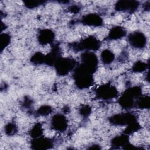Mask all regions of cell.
<instances>
[{"label":"cell","instance_id":"obj_1","mask_svg":"<svg viewBox=\"0 0 150 150\" xmlns=\"http://www.w3.org/2000/svg\"><path fill=\"white\" fill-rule=\"evenodd\" d=\"M93 74L81 64H77L73 71L72 74L76 86L80 90L89 88L94 83Z\"/></svg>","mask_w":150,"mask_h":150},{"label":"cell","instance_id":"obj_2","mask_svg":"<svg viewBox=\"0 0 150 150\" xmlns=\"http://www.w3.org/2000/svg\"><path fill=\"white\" fill-rule=\"evenodd\" d=\"M142 95V89L140 86H134L127 88L118 98L120 105L125 110H128L135 107L137 98Z\"/></svg>","mask_w":150,"mask_h":150},{"label":"cell","instance_id":"obj_3","mask_svg":"<svg viewBox=\"0 0 150 150\" xmlns=\"http://www.w3.org/2000/svg\"><path fill=\"white\" fill-rule=\"evenodd\" d=\"M101 42L94 36H88L79 42L69 44V47L75 52H95L101 47Z\"/></svg>","mask_w":150,"mask_h":150},{"label":"cell","instance_id":"obj_4","mask_svg":"<svg viewBox=\"0 0 150 150\" xmlns=\"http://www.w3.org/2000/svg\"><path fill=\"white\" fill-rule=\"evenodd\" d=\"M77 64V62L74 59L61 56L58 58L53 66L58 76H64L73 71Z\"/></svg>","mask_w":150,"mask_h":150},{"label":"cell","instance_id":"obj_5","mask_svg":"<svg viewBox=\"0 0 150 150\" xmlns=\"http://www.w3.org/2000/svg\"><path fill=\"white\" fill-rule=\"evenodd\" d=\"M96 97L103 101H110L115 98L118 96L117 88L110 83L101 84L95 90Z\"/></svg>","mask_w":150,"mask_h":150},{"label":"cell","instance_id":"obj_6","mask_svg":"<svg viewBox=\"0 0 150 150\" xmlns=\"http://www.w3.org/2000/svg\"><path fill=\"white\" fill-rule=\"evenodd\" d=\"M108 121L112 125L125 126L137 121V118L134 114L127 112L114 114L108 118Z\"/></svg>","mask_w":150,"mask_h":150},{"label":"cell","instance_id":"obj_7","mask_svg":"<svg viewBox=\"0 0 150 150\" xmlns=\"http://www.w3.org/2000/svg\"><path fill=\"white\" fill-rule=\"evenodd\" d=\"M81 64L93 74L98 68V59L93 52H83L80 56Z\"/></svg>","mask_w":150,"mask_h":150},{"label":"cell","instance_id":"obj_8","mask_svg":"<svg viewBox=\"0 0 150 150\" xmlns=\"http://www.w3.org/2000/svg\"><path fill=\"white\" fill-rule=\"evenodd\" d=\"M127 40L131 46L138 49L145 48L147 42L146 36L139 31H135L129 33L127 37Z\"/></svg>","mask_w":150,"mask_h":150},{"label":"cell","instance_id":"obj_9","mask_svg":"<svg viewBox=\"0 0 150 150\" xmlns=\"http://www.w3.org/2000/svg\"><path fill=\"white\" fill-rule=\"evenodd\" d=\"M139 6V2L135 0H120L117 1L114 8L119 12H125L129 13L135 12Z\"/></svg>","mask_w":150,"mask_h":150},{"label":"cell","instance_id":"obj_10","mask_svg":"<svg viewBox=\"0 0 150 150\" xmlns=\"http://www.w3.org/2000/svg\"><path fill=\"white\" fill-rule=\"evenodd\" d=\"M51 127L57 132L66 131L68 127V120L66 117L60 113L54 114L51 119Z\"/></svg>","mask_w":150,"mask_h":150},{"label":"cell","instance_id":"obj_11","mask_svg":"<svg viewBox=\"0 0 150 150\" xmlns=\"http://www.w3.org/2000/svg\"><path fill=\"white\" fill-rule=\"evenodd\" d=\"M30 145L33 149H47L52 148L54 145L53 140L52 138L41 136L33 138L31 141Z\"/></svg>","mask_w":150,"mask_h":150},{"label":"cell","instance_id":"obj_12","mask_svg":"<svg viewBox=\"0 0 150 150\" xmlns=\"http://www.w3.org/2000/svg\"><path fill=\"white\" fill-rule=\"evenodd\" d=\"M80 22L84 25L100 27L103 25V18L97 13H88L82 16Z\"/></svg>","mask_w":150,"mask_h":150},{"label":"cell","instance_id":"obj_13","mask_svg":"<svg viewBox=\"0 0 150 150\" xmlns=\"http://www.w3.org/2000/svg\"><path fill=\"white\" fill-rule=\"evenodd\" d=\"M38 41L42 46L53 43L55 39V34L49 29H42L38 33Z\"/></svg>","mask_w":150,"mask_h":150},{"label":"cell","instance_id":"obj_14","mask_svg":"<svg viewBox=\"0 0 150 150\" xmlns=\"http://www.w3.org/2000/svg\"><path fill=\"white\" fill-rule=\"evenodd\" d=\"M60 48L59 45L53 44L50 52L45 54V64L47 66H54L56 60L61 57Z\"/></svg>","mask_w":150,"mask_h":150},{"label":"cell","instance_id":"obj_15","mask_svg":"<svg viewBox=\"0 0 150 150\" xmlns=\"http://www.w3.org/2000/svg\"><path fill=\"white\" fill-rule=\"evenodd\" d=\"M128 143H129V135L124 133L114 137L111 141V145L112 149L121 148L124 149Z\"/></svg>","mask_w":150,"mask_h":150},{"label":"cell","instance_id":"obj_16","mask_svg":"<svg viewBox=\"0 0 150 150\" xmlns=\"http://www.w3.org/2000/svg\"><path fill=\"white\" fill-rule=\"evenodd\" d=\"M126 34L127 32L123 27L115 26L110 30L107 39L108 40H116L122 38Z\"/></svg>","mask_w":150,"mask_h":150},{"label":"cell","instance_id":"obj_17","mask_svg":"<svg viewBox=\"0 0 150 150\" xmlns=\"http://www.w3.org/2000/svg\"><path fill=\"white\" fill-rule=\"evenodd\" d=\"M150 107V98L148 96H139L135 101V107L139 109H148Z\"/></svg>","mask_w":150,"mask_h":150},{"label":"cell","instance_id":"obj_18","mask_svg":"<svg viewBox=\"0 0 150 150\" xmlns=\"http://www.w3.org/2000/svg\"><path fill=\"white\" fill-rule=\"evenodd\" d=\"M100 59L103 64H110L114 60L115 55L111 50L109 49H104L101 53Z\"/></svg>","mask_w":150,"mask_h":150},{"label":"cell","instance_id":"obj_19","mask_svg":"<svg viewBox=\"0 0 150 150\" xmlns=\"http://www.w3.org/2000/svg\"><path fill=\"white\" fill-rule=\"evenodd\" d=\"M30 62L36 66L45 64V54H43L40 52H37L35 53L30 57Z\"/></svg>","mask_w":150,"mask_h":150},{"label":"cell","instance_id":"obj_20","mask_svg":"<svg viewBox=\"0 0 150 150\" xmlns=\"http://www.w3.org/2000/svg\"><path fill=\"white\" fill-rule=\"evenodd\" d=\"M43 127L40 123L35 124L29 131V135L33 138H36L42 136L43 135Z\"/></svg>","mask_w":150,"mask_h":150},{"label":"cell","instance_id":"obj_21","mask_svg":"<svg viewBox=\"0 0 150 150\" xmlns=\"http://www.w3.org/2000/svg\"><path fill=\"white\" fill-rule=\"evenodd\" d=\"M149 64L143 61H137L132 67V71L135 73H142L148 68Z\"/></svg>","mask_w":150,"mask_h":150},{"label":"cell","instance_id":"obj_22","mask_svg":"<svg viewBox=\"0 0 150 150\" xmlns=\"http://www.w3.org/2000/svg\"><path fill=\"white\" fill-rule=\"evenodd\" d=\"M11 36L7 33H1L0 35V45L1 51H2L9 45L11 42Z\"/></svg>","mask_w":150,"mask_h":150},{"label":"cell","instance_id":"obj_23","mask_svg":"<svg viewBox=\"0 0 150 150\" xmlns=\"http://www.w3.org/2000/svg\"><path fill=\"white\" fill-rule=\"evenodd\" d=\"M141 128V125L139 124V123L137 121L134 122L128 125H127L124 133L129 135L130 134H132L137 131H138V130H139Z\"/></svg>","mask_w":150,"mask_h":150},{"label":"cell","instance_id":"obj_24","mask_svg":"<svg viewBox=\"0 0 150 150\" xmlns=\"http://www.w3.org/2000/svg\"><path fill=\"white\" fill-rule=\"evenodd\" d=\"M4 132L8 136H12L18 132V128L14 122H8L4 127Z\"/></svg>","mask_w":150,"mask_h":150},{"label":"cell","instance_id":"obj_25","mask_svg":"<svg viewBox=\"0 0 150 150\" xmlns=\"http://www.w3.org/2000/svg\"><path fill=\"white\" fill-rule=\"evenodd\" d=\"M47 1L42 0H26L24 1V5L28 9H34L40 5L45 4Z\"/></svg>","mask_w":150,"mask_h":150},{"label":"cell","instance_id":"obj_26","mask_svg":"<svg viewBox=\"0 0 150 150\" xmlns=\"http://www.w3.org/2000/svg\"><path fill=\"white\" fill-rule=\"evenodd\" d=\"M53 111V108L48 105H44L40 107L36 112L38 116H47L50 114Z\"/></svg>","mask_w":150,"mask_h":150},{"label":"cell","instance_id":"obj_27","mask_svg":"<svg viewBox=\"0 0 150 150\" xmlns=\"http://www.w3.org/2000/svg\"><path fill=\"white\" fill-rule=\"evenodd\" d=\"M80 115L84 118H87L91 112V107L88 105H84L79 109Z\"/></svg>","mask_w":150,"mask_h":150},{"label":"cell","instance_id":"obj_28","mask_svg":"<svg viewBox=\"0 0 150 150\" xmlns=\"http://www.w3.org/2000/svg\"><path fill=\"white\" fill-rule=\"evenodd\" d=\"M32 105V100L28 96H26L23 99V101L22 103V107L25 108H30L31 105Z\"/></svg>","mask_w":150,"mask_h":150},{"label":"cell","instance_id":"obj_29","mask_svg":"<svg viewBox=\"0 0 150 150\" xmlns=\"http://www.w3.org/2000/svg\"><path fill=\"white\" fill-rule=\"evenodd\" d=\"M81 10V7L78 5H70L69 8H68V11L73 13H79Z\"/></svg>","mask_w":150,"mask_h":150},{"label":"cell","instance_id":"obj_30","mask_svg":"<svg viewBox=\"0 0 150 150\" xmlns=\"http://www.w3.org/2000/svg\"><path fill=\"white\" fill-rule=\"evenodd\" d=\"M144 8V9L148 10V11L149 9V1H147L145 2Z\"/></svg>","mask_w":150,"mask_h":150}]
</instances>
